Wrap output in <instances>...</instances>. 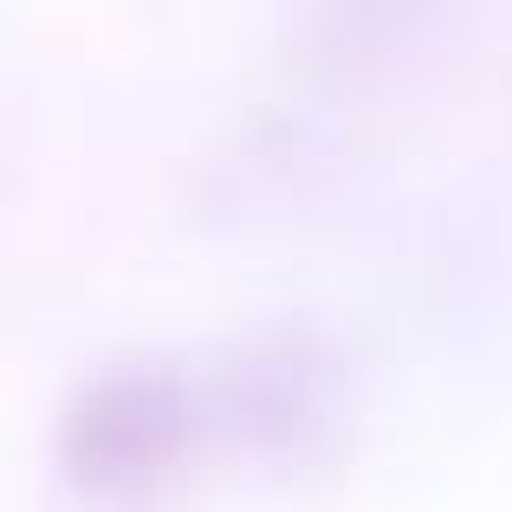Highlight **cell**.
Returning a JSON list of instances; mask_svg holds the SVG:
<instances>
[{
  "mask_svg": "<svg viewBox=\"0 0 512 512\" xmlns=\"http://www.w3.org/2000/svg\"><path fill=\"white\" fill-rule=\"evenodd\" d=\"M195 435V396L163 370H124L111 383L85 389L65 428L78 480L91 487H137L156 480Z\"/></svg>",
  "mask_w": 512,
  "mask_h": 512,
  "instance_id": "cell-1",
  "label": "cell"
}]
</instances>
